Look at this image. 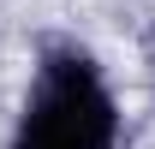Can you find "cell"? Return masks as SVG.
<instances>
[{
    "label": "cell",
    "instance_id": "6da1fadb",
    "mask_svg": "<svg viewBox=\"0 0 155 149\" xmlns=\"http://www.w3.org/2000/svg\"><path fill=\"white\" fill-rule=\"evenodd\" d=\"M114 143H119V113L96 60L72 42H48L12 149H114Z\"/></svg>",
    "mask_w": 155,
    "mask_h": 149
}]
</instances>
